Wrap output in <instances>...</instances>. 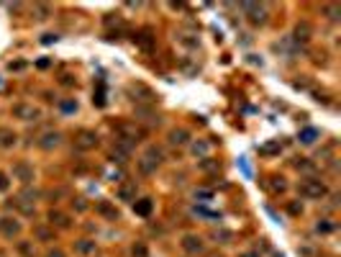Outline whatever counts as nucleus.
<instances>
[{
    "label": "nucleus",
    "mask_w": 341,
    "mask_h": 257,
    "mask_svg": "<svg viewBox=\"0 0 341 257\" xmlns=\"http://www.w3.org/2000/svg\"><path fill=\"white\" fill-rule=\"evenodd\" d=\"M116 134H118V139L121 142H126V144H139L144 137H146V129L139 126L136 121H121V124L116 126Z\"/></svg>",
    "instance_id": "f257e3e1"
},
{
    "label": "nucleus",
    "mask_w": 341,
    "mask_h": 257,
    "mask_svg": "<svg viewBox=\"0 0 341 257\" xmlns=\"http://www.w3.org/2000/svg\"><path fill=\"white\" fill-rule=\"evenodd\" d=\"M162 162H164V152L162 149L159 147H146V152L139 160V172L141 175H152V172H157V167Z\"/></svg>",
    "instance_id": "f03ea898"
},
{
    "label": "nucleus",
    "mask_w": 341,
    "mask_h": 257,
    "mask_svg": "<svg viewBox=\"0 0 341 257\" xmlns=\"http://www.w3.org/2000/svg\"><path fill=\"white\" fill-rule=\"evenodd\" d=\"M300 196L308 198V200H321V198L328 196V188H326V183L315 180V177H305L300 183Z\"/></svg>",
    "instance_id": "7ed1b4c3"
},
{
    "label": "nucleus",
    "mask_w": 341,
    "mask_h": 257,
    "mask_svg": "<svg viewBox=\"0 0 341 257\" xmlns=\"http://www.w3.org/2000/svg\"><path fill=\"white\" fill-rule=\"evenodd\" d=\"M241 10L246 13V21L252 26H264L267 24V5L264 3H244Z\"/></svg>",
    "instance_id": "20e7f679"
},
{
    "label": "nucleus",
    "mask_w": 341,
    "mask_h": 257,
    "mask_svg": "<svg viewBox=\"0 0 341 257\" xmlns=\"http://www.w3.org/2000/svg\"><path fill=\"white\" fill-rule=\"evenodd\" d=\"M129 95H133L136 106H152L157 100V93L152 90V87H146L144 83H131L129 85Z\"/></svg>",
    "instance_id": "39448f33"
},
{
    "label": "nucleus",
    "mask_w": 341,
    "mask_h": 257,
    "mask_svg": "<svg viewBox=\"0 0 341 257\" xmlns=\"http://www.w3.org/2000/svg\"><path fill=\"white\" fill-rule=\"evenodd\" d=\"M98 144H100V139L93 129H79L75 134V149H79V152H90V149H95Z\"/></svg>",
    "instance_id": "423d86ee"
},
{
    "label": "nucleus",
    "mask_w": 341,
    "mask_h": 257,
    "mask_svg": "<svg viewBox=\"0 0 341 257\" xmlns=\"http://www.w3.org/2000/svg\"><path fill=\"white\" fill-rule=\"evenodd\" d=\"M180 247H183V252H187V255H200L203 250H206V242H203L198 234H183Z\"/></svg>",
    "instance_id": "0eeeda50"
},
{
    "label": "nucleus",
    "mask_w": 341,
    "mask_h": 257,
    "mask_svg": "<svg viewBox=\"0 0 341 257\" xmlns=\"http://www.w3.org/2000/svg\"><path fill=\"white\" fill-rule=\"evenodd\" d=\"M13 116L21 121H39L41 118V111L31 103H16L13 106Z\"/></svg>",
    "instance_id": "6e6552de"
},
{
    "label": "nucleus",
    "mask_w": 341,
    "mask_h": 257,
    "mask_svg": "<svg viewBox=\"0 0 341 257\" xmlns=\"http://www.w3.org/2000/svg\"><path fill=\"white\" fill-rule=\"evenodd\" d=\"M133 41H136V47H139L141 52H154V47H157V36H154L152 29H141L133 36Z\"/></svg>",
    "instance_id": "1a4fd4ad"
},
{
    "label": "nucleus",
    "mask_w": 341,
    "mask_h": 257,
    "mask_svg": "<svg viewBox=\"0 0 341 257\" xmlns=\"http://www.w3.org/2000/svg\"><path fill=\"white\" fill-rule=\"evenodd\" d=\"M0 234L8 237V239L18 237V234H21V221L13 219V216H3V219H0Z\"/></svg>",
    "instance_id": "9d476101"
},
{
    "label": "nucleus",
    "mask_w": 341,
    "mask_h": 257,
    "mask_svg": "<svg viewBox=\"0 0 341 257\" xmlns=\"http://www.w3.org/2000/svg\"><path fill=\"white\" fill-rule=\"evenodd\" d=\"M118 200H126V203H133L136 200V193H139V185H136V180H123L118 185Z\"/></svg>",
    "instance_id": "9b49d317"
},
{
    "label": "nucleus",
    "mask_w": 341,
    "mask_h": 257,
    "mask_svg": "<svg viewBox=\"0 0 341 257\" xmlns=\"http://www.w3.org/2000/svg\"><path fill=\"white\" fill-rule=\"evenodd\" d=\"M13 177H16L18 183H24V185L33 183V167L28 162H16L13 165Z\"/></svg>",
    "instance_id": "f8f14e48"
},
{
    "label": "nucleus",
    "mask_w": 341,
    "mask_h": 257,
    "mask_svg": "<svg viewBox=\"0 0 341 257\" xmlns=\"http://www.w3.org/2000/svg\"><path fill=\"white\" fill-rule=\"evenodd\" d=\"M311 36H313V26L308 24V21H300V24L292 29V41L295 44H308Z\"/></svg>",
    "instance_id": "ddd939ff"
},
{
    "label": "nucleus",
    "mask_w": 341,
    "mask_h": 257,
    "mask_svg": "<svg viewBox=\"0 0 341 257\" xmlns=\"http://www.w3.org/2000/svg\"><path fill=\"white\" fill-rule=\"evenodd\" d=\"M47 219H49V227H52V229H54V227H56V229H70V224H72L70 216H67L64 211H56V208L49 211Z\"/></svg>",
    "instance_id": "4468645a"
},
{
    "label": "nucleus",
    "mask_w": 341,
    "mask_h": 257,
    "mask_svg": "<svg viewBox=\"0 0 341 257\" xmlns=\"http://www.w3.org/2000/svg\"><path fill=\"white\" fill-rule=\"evenodd\" d=\"M95 211L103 219H108V221H118V208L110 203V200H98V206H95Z\"/></svg>",
    "instance_id": "2eb2a0df"
},
{
    "label": "nucleus",
    "mask_w": 341,
    "mask_h": 257,
    "mask_svg": "<svg viewBox=\"0 0 341 257\" xmlns=\"http://www.w3.org/2000/svg\"><path fill=\"white\" fill-rule=\"evenodd\" d=\"M167 139L172 147H185V144H190V131L187 129H172Z\"/></svg>",
    "instance_id": "dca6fc26"
},
{
    "label": "nucleus",
    "mask_w": 341,
    "mask_h": 257,
    "mask_svg": "<svg viewBox=\"0 0 341 257\" xmlns=\"http://www.w3.org/2000/svg\"><path fill=\"white\" fill-rule=\"evenodd\" d=\"M59 139H62L59 131H47V134H44V137L39 139V147H41V149H54V147H59Z\"/></svg>",
    "instance_id": "f3484780"
},
{
    "label": "nucleus",
    "mask_w": 341,
    "mask_h": 257,
    "mask_svg": "<svg viewBox=\"0 0 341 257\" xmlns=\"http://www.w3.org/2000/svg\"><path fill=\"white\" fill-rule=\"evenodd\" d=\"M210 147L213 144L210 142H206V139H198V142H192V154H195L198 160H203V157H210Z\"/></svg>",
    "instance_id": "a211bd4d"
},
{
    "label": "nucleus",
    "mask_w": 341,
    "mask_h": 257,
    "mask_svg": "<svg viewBox=\"0 0 341 257\" xmlns=\"http://www.w3.org/2000/svg\"><path fill=\"white\" fill-rule=\"evenodd\" d=\"M152 208H154V203H152V198H139V200H133V211L139 216H149L152 214Z\"/></svg>",
    "instance_id": "6ab92c4d"
},
{
    "label": "nucleus",
    "mask_w": 341,
    "mask_h": 257,
    "mask_svg": "<svg viewBox=\"0 0 341 257\" xmlns=\"http://www.w3.org/2000/svg\"><path fill=\"white\" fill-rule=\"evenodd\" d=\"M136 116H141V121L146 124H159V114H154L149 106H136Z\"/></svg>",
    "instance_id": "aec40b11"
},
{
    "label": "nucleus",
    "mask_w": 341,
    "mask_h": 257,
    "mask_svg": "<svg viewBox=\"0 0 341 257\" xmlns=\"http://www.w3.org/2000/svg\"><path fill=\"white\" fill-rule=\"evenodd\" d=\"M13 144H16V131L8 126H0V147L8 149V147H13Z\"/></svg>",
    "instance_id": "412c9836"
},
{
    "label": "nucleus",
    "mask_w": 341,
    "mask_h": 257,
    "mask_svg": "<svg viewBox=\"0 0 341 257\" xmlns=\"http://www.w3.org/2000/svg\"><path fill=\"white\" fill-rule=\"evenodd\" d=\"M198 167H200L203 172H208V175H215V172H221V162H218V160H213V157H203Z\"/></svg>",
    "instance_id": "4be33fe9"
},
{
    "label": "nucleus",
    "mask_w": 341,
    "mask_h": 257,
    "mask_svg": "<svg viewBox=\"0 0 341 257\" xmlns=\"http://www.w3.org/2000/svg\"><path fill=\"white\" fill-rule=\"evenodd\" d=\"M280 152H282L280 142H267V144L259 147V154H262V157H275V154H280Z\"/></svg>",
    "instance_id": "5701e85b"
},
{
    "label": "nucleus",
    "mask_w": 341,
    "mask_h": 257,
    "mask_svg": "<svg viewBox=\"0 0 341 257\" xmlns=\"http://www.w3.org/2000/svg\"><path fill=\"white\" fill-rule=\"evenodd\" d=\"M177 41L183 44V47H190V49H195V47H198V33H190V31H180V33H177Z\"/></svg>",
    "instance_id": "b1692460"
},
{
    "label": "nucleus",
    "mask_w": 341,
    "mask_h": 257,
    "mask_svg": "<svg viewBox=\"0 0 341 257\" xmlns=\"http://www.w3.org/2000/svg\"><path fill=\"white\" fill-rule=\"evenodd\" d=\"M75 252L77 255H93L95 252V242L93 239H77L75 242Z\"/></svg>",
    "instance_id": "393cba45"
},
{
    "label": "nucleus",
    "mask_w": 341,
    "mask_h": 257,
    "mask_svg": "<svg viewBox=\"0 0 341 257\" xmlns=\"http://www.w3.org/2000/svg\"><path fill=\"white\" fill-rule=\"evenodd\" d=\"M18 255H21V257H36V247H33V242L21 239V242H18Z\"/></svg>",
    "instance_id": "a878e982"
},
{
    "label": "nucleus",
    "mask_w": 341,
    "mask_h": 257,
    "mask_svg": "<svg viewBox=\"0 0 341 257\" xmlns=\"http://www.w3.org/2000/svg\"><path fill=\"white\" fill-rule=\"evenodd\" d=\"M36 239H41V242H54V229H49V227H36Z\"/></svg>",
    "instance_id": "bb28decb"
},
{
    "label": "nucleus",
    "mask_w": 341,
    "mask_h": 257,
    "mask_svg": "<svg viewBox=\"0 0 341 257\" xmlns=\"http://www.w3.org/2000/svg\"><path fill=\"white\" fill-rule=\"evenodd\" d=\"M131 257H149V247L144 242H133L131 244Z\"/></svg>",
    "instance_id": "cd10ccee"
},
{
    "label": "nucleus",
    "mask_w": 341,
    "mask_h": 257,
    "mask_svg": "<svg viewBox=\"0 0 341 257\" xmlns=\"http://www.w3.org/2000/svg\"><path fill=\"white\" fill-rule=\"evenodd\" d=\"M272 191H275V193H285L288 191V183H285V177H272Z\"/></svg>",
    "instance_id": "c85d7f7f"
},
{
    "label": "nucleus",
    "mask_w": 341,
    "mask_h": 257,
    "mask_svg": "<svg viewBox=\"0 0 341 257\" xmlns=\"http://www.w3.org/2000/svg\"><path fill=\"white\" fill-rule=\"evenodd\" d=\"M315 137H318V131H315V129H305V131L300 134V142H303V144H313Z\"/></svg>",
    "instance_id": "c756f323"
},
{
    "label": "nucleus",
    "mask_w": 341,
    "mask_h": 257,
    "mask_svg": "<svg viewBox=\"0 0 341 257\" xmlns=\"http://www.w3.org/2000/svg\"><path fill=\"white\" fill-rule=\"evenodd\" d=\"M213 239H221L223 244H229V242L234 239V234H231V231H226V229H221V231H215V234H213Z\"/></svg>",
    "instance_id": "7c9ffc66"
},
{
    "label": "nucleus",
    "mask_w": 341,
    "mask_h": 257,
    "mask_svg": "<svg viewBox=\"0 0 341 257\" xmlns=\"http://www.w3.org/2000/svg\"><path fill=\"white\" fill-rule=\"evenodd\" d=\"M195 198H198V200H210V198H213V191H210V188H198V191H195Z\"/></svg>",
    "instance_id": "2f4dec72"
},
{
    "label": "nucleus",
    "mask_w": 341,
    "mask_h": 257,
    "mask_svg": "<svg viewBox=\"0 0 341 257\" xmlns=\"http://www.w3.org/2000/svg\"><path fill=\"white\" fill-rule=\"evenodd\" d=\"M295 167H298V170H305V172H311V170H313V165L305 160V157H298V160H295Z\"/></svg>",
    "instance_id": "473e14b6"
},
{
    "label": "nucleus",
    "mask_w": 341,
    "mask_h": 257,
    "mask_svg": "<svg viewBox=\"0 0 341 257\" xmlns=\"http://www.w3.org/2000/svg\"><path fill=\"white\" fill-rule=\"evenodd\" d=\"M323 13L331 18V21H336V18H339V8H336V5H323Z\"/></svg>",
    "instance_id": "72a5a7b5"
},
{
    "label": "nucleus",
    "mask_w": 341,
    "mask_h": 257,
    "mask_svg": "<svg viewBox=\"0 0 341 257\" xmlns=\"http://www.w3.org/2000/svg\"><path fill=\"white\" fill-rule=\"evenodd\" d=\"M8 188H10V180H8V175H5L3 170H0V193H5Z\"/></svg>",
    "instance_id": "f704fd0d"
},
{
    "label": "nucleus",
    "mask_w": 341,
    "mask_h": 257,
    "mask_svg": "<svg viewBox=\"0 0 341 257\" xmlns=\"http://www.w3.org/2000/svg\"><path fill=\"white\" fill-rule=\"evenodd\" d=\"M318 231H323V234H328V231H334V224L331 221H318V227H315Z\"/></svg>",
    "instance_id": "c9c22d12"
},
{
    "label": "nucleus",
    "mask_w": 341,
    "mask_h": 257,
    "mask_svg": "<svg viewBox=\"0 0 341 257\" xmlns=\"http://www.w3.org/2000/svg\"><path fill=\"white\" fill-rule=\"evenodd\" d=\"M72 208H75V211H85V208H87V200H85V198H75V200H72Z\"/></svg>",
    "instance_id": "e433bc0d"
},
{
    "label": "nucleus",
    "mask_w": 341,
    "mask_h": 257,
    "mask_svg": "<svg viewBox=\"0 0 341 257\" xmlns=\"http://www.w3.org/2000/svg\"><path fill=\"white\" fill-rule=\"evenodd\" d=\"M288 211H290L292 216H300V214H303V206H300V203H295V200H292V203L288 206Z\"/></svg>",
    "instance_id": "4c0bfd02"
},
{
    "label": "nucleus",
    "mask_w": 341,
    "mask_h": 257,
    "mask_svg": "<svg viewBox=\"0 0 341 257\" xmlns=\"http://www.w3.org/2000/svg\"><path fill=\"white\" fill-rule=\"evenodd\" d=\"M36 13L39 18H49V5H36Z\"/></svg>",
    "instance_id": "58836bf2"
},
{
    "label": "nucleus",
    "mask_w": 341,
    "mask_h": 257,
    "mask_svg": "<svg viewBox=\"0 0 341 257\" xmlns=\"http://www.w3.org/2000/svg\"><path fill=\"white\" fill-rule=\"evenodd\" d=\"M238 257H259V250H244L238 252Z\"/></svg>",
    "instance_id": "ea45409f"
},
{
    "label": "nucleus",
    "mask_w": 341,
    "mask_h": 257,
    "mask_svg": "<svg viewBox=\"0 0 341 257\" xmlns=\"http://www.w3.org/2000/svg\"><path fill=\"white\" fill-rule=\"evenodd\" d=\"M47 257H64V252H62L59 247H54V250H49V252H47Z\"/></svg>",
    "instance_id": "a19ab883"
},
{
    "label": "nucleus",
    "mask_w": 341,
    "mask_h": 257,
    "mask_svg": "<svg viewBox=\"0 0 341 257\" xmlns=\"http://www.w3.org/2000/svg\"><path fill=\"white\" fill-rule=\"evenodd\" d=\"M54 39H56V36H54V33H44V39H41V41H44V44H52Z\"/></svg>",
    "instance_id": "79ce46f5"
},
{
    "label": "nucleus",
    "mask_w": 341,
    "mask_h": 257,
    "mask_svg": "<svg viewBox=\"0 0 341 257\" xmlns=\"http://www.w3.org/2000/svg\"><path fill=\"white\" fill-rule=\"evenodd\" d=\"M64 111H77V103H62Z\"/></svg>",
    "instance_id": "37998d69"
},
{
    "label": "nucleus",
    "mask_w": 341,
    "mask_h": 257,
    "mask_svg": "<svg viewBox=\"0 0 341 257\" xmlns=\"http://www.w3.org/2000/svg\"><path fill=\"white\" fill-rule=\"evenodd\" d=\"M300 255H303V257H313V250H308V247H303V250H300Z\"/></svg>",
    "instance_id": "c03bdc74"
},
{
    "label": "nucleus",
    "mask_w": 341,
    "mask_h": 257,
    "mask_svg": "<svg viewBox=\"0 0 341 257\" xmlns=\"http://www.w3.org/2000/svg\"><path fill=\"white\" fill-rule=\"evenodd\" d=\"M208 257H223L221 252H213V255H208Z\"/></svg>",
    "instance_id": "a18cd8bd"
},
{
    "label": "nucleus",
    "mask_w": 341,
    "mask_h": 257,
    "mask_svg": "<svg viewBox=\"0 0 341 257\" xmlns=\"http://www.w3.org/2000/svg\"><path fill=\"white\" fill-rule=\"evenodd\" d=\"M0 257H8V255H5V252H3V250H0Z\"/></svg>",
    "instance_id": "49530a36"
}]
</instances>
